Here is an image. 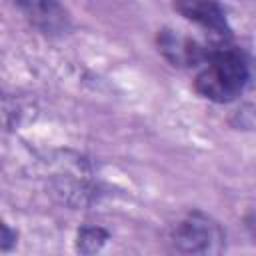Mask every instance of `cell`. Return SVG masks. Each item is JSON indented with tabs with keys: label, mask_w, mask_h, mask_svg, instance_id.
<instances>
[{
	"label": "cell",
	"mask_w": 256,
	"mask_h": 256,
	"mask_svg": "<svg viewBox=\"0 0 256 256\" xmlns=\"http://www.w3.org/2000/svg\"><path fill=\"white\" fill-rule=\"evenodd\" d=\"M14 244H16V232H14V230H10V226H8V224H2V242H0L2 252H8Z\"/></svg>",
	"instance_id": "7"
},
{
	"label": "cell",
	"mask_w": 256,
	"mask_h": 256,
	"mask_svg": "<svg viewBox=\"0 0 256 256\" xmlns=\"http://www.w3.org/2000/svg\"><path fill=\"white\" fill-rule=\"evenodd\" d=\"M246 228H248L250 236H252V238H254V242H256V214H252V216H248V218H246Z\"/></svg>",
	"instance_id": "8"
},
{
	"label": "cell",
	"mask_w": 256,
	"mask_h": 256,
	"mask_svg": "<svg viewBox=\"0 0 256 256\" xmlns=\"http://www.w3.org/2000/svg\"><path fill=\"white\" fill-rule=\"evenodd\" d=\"M172 8L188 22L206 30L212 40L230 42L232 28L218 0H172Z\"/></svg>",
	"instance_id": "3"
},
{
	"label": "cell",
	"mask_w": 256,
	"mask_h": 256,
	"mask_svg": "<svg viewBox=\"0 0 256 256\" xmlns=\"http://www.w3.org/2000/svg\"><path fill=\"white\" fill-rule=\"evenodd\" d=\"M170 244L184 254H218L224 248V232L210 216L194 210L172 226Z\"/></svg>",
	"instance_id": "2"
},
{
	"label": "cell",
	"mask_w": 256,
	"mask_h": 256,
	"mask_svg": "<svg viewBox=\"0 0 256 256\" xmlns=\"http://www.w3.org/2000/svg\"><path fill=\"white\" fill-rule=\"evenodd\" d=\"M110 234L102 226H82L76 236V250L80 254H94L104 248Z\"/></svg>",
	"instance_id": "6"
},
{
	"label": "cell",
	"mask_w": 256,
	"mask_h": 256,
	"mask_svg": "<svg viewBox=\"0 0 256 256\" xmlns=\"http://www.w3.org/2000/svg\"><path fill=\"white\" fill-rule=\"evenodd\" d=\"M214 42H218V40H212V42L204 44V42H198L196 38L184 36V34H180L176 30H170V28L160 30L158 36H156V44H158L160 54L172 66H178V68L202 66L204 60L208 58Z\"/></svg>",
	"instance_id": "4"
},
{
	"label": "cell",
	"mask_w": 256,
	"mask_h": 256,
	"mask_svg": "<svg viewBox=\"0 0 256 256\" xmlns=\"http://www.w3.org/2000/svg\"><path fill=\"white\" fill-rule=\"evenodd\" d=\"M38 32L62 36L70 30V12L58 0H8Z\"/></svg>",
	"instance_id": "5"
},
{
	"label": "cell",
	"mask_w": 256,
	"mask_h": 256,
	"mask_svg": "<svg viewBox=\"0 0 256 256\" xmlns=\"http://www.w3.org/2000/svg\"><path fill=\"white\" fill-rule=\"evenodd\" d=\"M248 82L250 66L244 54L230 42H214L194 78V90L210 102L228 104L246 90Z\"/></svg>",
	"instance_id": "1"
}]
</instances>
